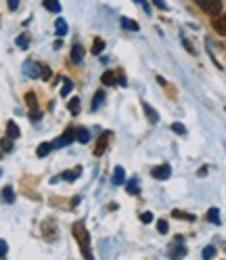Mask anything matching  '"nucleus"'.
I'll use <instances>...</instances> for the list:
<instances>
[{"instance_id": "f257e3e1", "label": "nucleus", "mask_w": 226, "mask_h": 260, "mask_svg": "<svg viewBox=\"0 0 226 260\" xmlns=\"http://www.w3.org/2000/svg\"><path fill=\"white\" fill-rule=\"evenodd\" d=\"M71 231H73L76 241L80 243V248H82L84 258H92V252H90V235H88V231H86L84 222H82V220L73 222V229H71Z\"/></svg>"}, {"instance_id": "f03ea898", "label": "nucleus", "mask_w": 226, "mask_h": 260, "mask_svg": "<svg viewBox=\"0 0 226 260\" xmlns=\"http://www.w3.org/2000/svg\"><path fill=\"white\" fill-rule=\"evenodd\" d=\"M42 235H44L46 241H51V243L59 239V224H57L55 218H46L42 222Z\"/></svg>"}, {"instance_id": "7ed1b4c3", "label": "nucleus", "mask_w": 226, "mask_h": 260, "mask_svg": "<svg viewBox=\"0 0 226 260\" xmlns=\"http://www.w3.org/2000/svg\"><path fill=\"white\" fill-rule=\"evenodd\" d=\"M25 103H27V107H29V118L34 120V122H38L40 118H42V111H40V107H38V99H36V92H25Z\"/></svg>"}, {"instance_id": "20e7f679", "label": "nucleus", "mask_w": 226, "mask_h": 260, "mask_svg": "<svg viewBox=\"0 0 226 260\" xmlns=\"http://www.w3.org/2000/svg\"><path fill=\"white\" fill-rule=\"evenodd\" d=\"M73 139H76V128L73 126H69L65 133H63L57 141H53V147H57V149H61V147H67V145H71L73 143Z\"/></svg>"}, {"instance_id": "39448f33", "label": "nucleus", "mask_w": 226, "mask_h": 260, "mask_svg": "<svg viewBox=\"0 0 226 260\" xmlns=\"http://www.w3.org/2000/svg\"><path fill=\"white\" fill-rule=\"evenodd\" d=\"M195 3L207 13V15H218L222 11V3L220 0H195Z\"/></svg>"}, {"instance_id": "423d86ee", "label": "nucleus", "mask_w": 226, "mask_h": 260, "mask_svg": "<svg viewBox=\"0 0 226 260\" xmlns=\"http://www.w3.org/2000/svg\"><path fill=\"white\" fill-rule=\"evenodd\" d=\"M109 141H111V133L105 130V133L101 135V139L96 141V145H94V155H103L107 151V147H109Z\"/></svg>"}, {"instance_id": "0eeeda50", "label": "nucleus", "mask_w": 226, "mask_h": 260, "mask_svg": "<svg viewBox=\"0 0 226 260\" xmlns=\"http://www.w3.org/2000/svg\"><path fill=\"white\" fill-rule=\"evenodd\" d=\"M40 72H42V65H38L36 61H25L23 63V74L29 76V78H40Z\"/></svg>"}, {"instance_id": "6e6552de", "label": "nucleus", "mask_w": 226, "mask_h": 260, "mask_svg": "<svg viewBox=\"0 0 226 260\" xmlns=\"http://www.w3.org/2000/svg\"><path fill=\"white\" fill-rule=\"evenodd\" d=\"M151 174H153V178H157V181H166V178H170V174H172V168H170V164H161V166H155L151 170Z\"/></svg>"}, {"instance_id": "1a4fd4ad", "label": "nucleus", "mask_w": 226, "mask_h": 260, "mask_svg": "<svg viewBox=\"0 0 226 260\" xmlns=\"http://www.w3.org/2000/svg\"><path fill=\"white\" fill-rule=\"evenodd\" d=\"M180 243H182V237H176V241H174L172 246H170L168 254H170L172 258H180V256H184V254H186V248H182Z\"/></svg>"}, {"instance_id": "9d476101", "label": "nucleus", "mask_w": 226, "mask_h": 260, "mask_svg": "<svg viewBox=\"0 0 226 260\" xmlns=\"http://www.w3.org/2000/svg\"><path fill=\"white\" fill-rule=\"evenodd\" d=\"M80 174H82V168H73V170H65L63 174H59L57 178H53V183L55 181H61V178H65V181H69V183H73L76 178H80Z\"/></svg>"}, {"instance_id": "9b49d317", "label": "nucleus", "mask_w": 226, "mask_h": 260, "mask_svg": "<svg viewBox=\"0 0 226 260\" xmlns=\"http://www.w3.org/2000/svg\"><path fill=\"white\" fill-rule=\"evenodd\" d=\"M82 59H84V48H82V44H80V42H76L71 46V61L73 63H80Z\"/></svg>"}, {"instance_id": "f8f14e48", "label": "nucleus", "mask_w": 226, "mask_h": 260, "mask_svg": "<svg viewBox=\"0 0 226 260\" xmlns=\"http://www.w3.org/2000/svg\"><path fill=\"white\" fill-rule=\"evenodd\" d=\"M214 29L220 36H226V15H220L218 19H214Z\"/></svg>"}, {"instance_id": "ddd939ff", "label": "nucleus", "mask_w": 226, "mask_h": 260, "mask_svg": "<svg viewBox=\"0 0 226 260\" xmlns=\"http://www.w3.org/2000/svg\"><path fill=\"white\" fill-rule=\"evenodd\" d=\"M126 181V170L122 166H116V170H113V185H124Z\"/></svg>"}, {"instance_id": "4468645a", "label": "nucleus", "mask_w": 226, "mask_h": 260, "mask_svg": "<svg viewBox=\"0 0 226 260\" xmlns=\"http://www.w3.org/2000/svg\"><path fill=\"white\" fill-rule=\"evenodd\" d=\"M51 149H53V143H40L38 149H36V155L38 157H46L48 153H51Z\"/></svg>"}, {"instance_id": "2eb2a0df", "label": "nucleus", "mask_w": 226, "mask_h": 260, "mask_svg": "<svg viewBox=\"0 0 226 260\" xmlns=\"http://www.w3.org/2000/svg\"><path fill=\"white\" fill-rule=\"evenodd\" d=\"M142 109H144V113H147V118H149L153 124H157V122H159V116H157L155 109H153L149 103H142Z\"/></svg>"}, {"instance_id": "dca6fc26", "label": "nucleus", "mask_w": 226, "mask_h": 260, "mask_svg": "<svg viewBox=\"0 0 226 260\" xmlns=\"http://www.w3.org/2000/svg\"><path fill=\"white\" fill-rule=\"evenodd\" d=\"M67 21L65 19H57V23H55V31H57V36H65L67 34Z\"/></svg>"}, {"instance_id": "f3484780", "label": "nucleus", "mask_w": 226, "mask_h": 260, "mask_svg": "<svg viewBox=\"0 0 226 260\" xmlns=\"http://www.w3.org/2000/svg\"><path fill=\"white\" fill-rule=\"evenodd\" d=\"M42 5H44L46 11H51V13H59V11H61L59 0H42Z\"/></svg>"}, {"instance_id": "a211bd4d", "label": "nucleus", "mask_w": 226, "mask_h": 260, "mask_svg": "<svg viewBox=\"0 0 226 260\" xmlns=\"http://www.w3.org/2000/svg\"><path fill=\"white\" fill-rule=\"evenodd\" d=\"M122 27H124V29H130V31H138V29H140L134 19H128V17H122Z\"/></svg>"}, {"instance_id": "6ab92c4d", "label": "nucleus", "mask_w": 226, "mask_h": 260, "mask_svg": "<svg viewBox=\"0 0 226 260\" xmlns=\"http://www.w3.org/2000/svg\"><path fill=\"white\" fill-rule=\"evenodd\" d=\"M103 51H105L103 38H94V42H92V55H101Z\"/></svg>"}, {"instance_id": "aec40b11", "label": "nucleus", "mask_w": 226, "mask_h": 260, "mask_svg": "<svg viewBox=\"0 0 226 260\" xmlns=\"http://www.w3.org/2000/svg\"><path fill=\"white\" fill-rule=\"evenodd\" d=\"M76 139H78L80 143H88V141H90V133H88L86 128H78V130H76Z\"/></svg>"}, {"instance_id": "412c9836", "label": "nucleus", "mask_w": 226, "mask_h": 260, "mask_svg": "<svg viewBox=\"0 0 226 260\" xmlns=\"http://www.w3.org/2000/svg\"><path fill=\"white\" fill-rule=\"evenodd\" d=\"M126 189H128V193H130V195H138V193H140V187H138V178H130V183L126 185Z\"/></svg>"}, {"instance_id": "4be33fe9", "label": "nucleus", "mask_w": 226, "mask_h": 260, "mask_svg": "<svg viewBox=\"0 0 226 260\" xmlns=\"http://www.w3.org/2000/svg\"><path fill=\"white\" fill-rule=\"evenodd\" d=\"M3 202H7V204H13V202H15V191H13V187H5V189H3Z\"/></svg>"}, {"instance_id": "5701e85b", "label": "nucleus", "mask_w": 226, "mask_h": 260, "mask_svg": "<svg viewBox=\"0 0 226 260\" xmlns=\"http://www.w3.org/2000/svg\"><path fill=\"white\" fill-rule=\"evenodd\" d=\"M7 135H9L11 139H17V137H19V126L15 124V122H9V124H7Z\"/></svg>"}, {"instance_id": "b1692460", "label": "nucleus", "mask_w": 226, "mask_h": 260, "mask_svg": "<svg viewBox=\"0 0 226 260\" xmlns=\"http://www.w3.org/2000/svg\"><path fill=\"white\" fill-rule=\"evenodd\" d=\"M116 82H118V76L113 74V72H105L103 74V84L105 86H111V84H116Z\"/></svg>"}, {"instance_id": "393cba45", "label": "nucleus", "mask_w": 226, "mask_h": 260, "mask_svg": "<svg viewBox=\"0 0 226 260\" xmlns=\"http://www.w3.org/2000/svg\"><path fill=\"white\" fill-rule=\"evenodd\" d=\"M207 220L214 222V224H220V210H218V208L209 210V212H207Z\"/></svg>"}, {"instance_id": "a878e982", "label": "nucleus", "mask_w": 226, "mask_h": 260, "mask_svg": "<svg viewBox=\"0 0 226 260\" xmlns=\"http://www.w3.org/2000/svg\"><path fill=\"white\" fill-rule=\"evenodd\" d=\"M71 88H73V82H71L69 78H65V76H63V86H61V94H63V96H65V94H69V92H71Z\"/></svg>"}, {"instance_id": "bb28decb", "label": "nucleus", "mask_w": 226, "mask_h": 260, "mask_svg": "<svg viewBox=\"0 0 226 260\" xmlns=\"http://www.w3.org/2000/svg\"><path fill=\"white\" fill-rule=\"evenodd\" d=\"M0 147H3V151L5 153H9V151H13V139L7 135L3 141H0Z\"/></svg>"}, {"instance_id": "cd10ccee", "label": "nucleus", "mask_w": 226, "mask_h": 260, "mask_svg": "<svg viewBox=\"0 0 226 260\" xmlns=\"http://www.w3.org/2000/svg\"><path fill=\"white\" fill-rule=\"evenodd\" d=\"M105 101V92L103 90H99V92H96L94 94V99H92V109L96 111V107H101V103Z\"/></svg>"}, {"instance_id": "c85d7f7f", "label": "nucleus", "mask_w": 226, "mask_h": 260, "mask_svg": "<svg viewBox=\"0 0 226 260\" xmlns=\"http://www.w3.org/2000/svg\"><path fill=\"white\" fill-rule=\"evenodd\" d=\"M67 109L73 113V116H78V113H80V99H78V96H73V99L67 103Z\"/></svg>"}, {"instance_id": "c756f323", "label": "nucleus", "mask_w": 226, "mask_h": 260, "mask_svg": "<svg viewBox=\"0 0 226 260\" xmlns=\"http://www.w3.org/2000/svg\"><path fill=\"white\" fill-rule=\"evenodd\" d=\"M15 44H17L19 48H27L29 46V36L27 34H19L17 40H15Z\"/></svg>"}, {"instance_id": "7c9ffc66", "label": "nucleus", "mask_w": 226, "mask_h": 260, "mask_svg": "<svg viewBox=\"0 0 226 260\" xmlns=\"http://www.w3.org/2000/svg\"><path fill=\"white\" fill-rule=\"evenodd\" d=\"M172 216H174V218H182V220H195V216H193V214L180 212V210H174V212H172Z\"/></svg>"}, {"instance_id": "2f4dec72", "label": "nucleus", "mask_w": 226, "mask_h": 260, "mask_svg": "<svg viewBox=\"0 0 226 260\" xmlns=\"http://www.w3.org/2000/svg\"><path fill=\"white\" fill-rule=\"evenodd\" d=\"M201 256H203V258H214V256H216V248H214V246H207V248H203Z\"/></svg>"}, {"instance_id": "473e14b6", "label": "nucleus", "mask_w": 226, "mask_h": 260, "mask_svg": "<svg viewBox=\"0 0 226 260\" xmlns=\"http://www.w3.org/2000/svg\"><path fill=\"white\" fill-rule=\"evenodd\" d=\"M172 130H174L176 135H184V133H186V128H184L180 122H174V124H172Z\"/></svg>"}, {"instance_id": "72a5a7b5", "label": "nucleus", "mask_w": 226, "mask_h": 260, "mask_svg": "<svg viewBox=\"0 0 226 260\" xmlns=\"http://www.w3.org/2000/svg\"><path fill=\"white\" fill-rule=\"evenodd\" d=\"M157 231H159L161 235L168 233V222H166V220H159V222H157Z\"/></svg>"}, {"instance_id": "f704fd0d", "label": "nucleus", "mask_w": 226, "mask_h": 260, "mask_svg": "<svg viewBox=\"0 0 226 260\" xmlns=\"http://www.w3.org/2000/svg\"><path fill=\"white\" fill-rule=\"evenodd\" d=\"M9 252V246H7V241L5 239H0V258H5Z\"/></svg>"}, {"instance_id": "c9c22d12", "label": "nucleus", "mask_w": 226, "mask_h": 260, "mask_svg": "<svg viewBox=\"0 0 226 260\" xmlns=\"http://www.w3.org/2000/svg\"><path fill=\"white\" fill-rule=\"evenodd\" d=\"M40 78H42V80H48V78H51V68H46V65H42V72H40Z\"/></svg>"}, {"instance_id": "e433bc0d", "label": "nucleus", "mask_w": 226, "mask_h": 260, "mask_svg": "<svg viewBox=\"0 0 226 260\" xmlns=\"http://www.w3.org/2000/svg\"><path fill=\"white\" fill-rule=\"evenodd\" d=\"M7 5H9V11H17L19 9V0H7Z\"/></svg>"}, {"instance_id": "4c0bfd02", "label": "nucleus", "mask_w": 226, "mask_h": 260, "mask_svg": "<svg viewBox=\"0 0 226 260\" xmlns=\"http://www.w3.org/2000/svg\"><path fill=\"white\" fill-rule=\"evenodd\" d=\"M153 220V214L151 212H142L140 214V222H151Z\"/></svg>"}, {"instance_id": "58836bf2", "label": "nucleus", "mask_w": 226, "mask_h": 260, "mask_svg": "<svg viewBox=\"0 0 226 260\" xmlns=\"http://www.w3.org/2000/svg\"><path fill=\"white\" fill-rule=\"evenodd\" d=\"M134 3H136V5H140V7H142L144 11H147V13H151V11H149V5H147V0H134Z\"/></svg>"}, {"instance_id": "ea45409f", "label": "nucleus", "mask_w": 226, "mask_h": 260, "mask_svg": "<svg viewBox=\"0 0 226 260\" xmlns=\"http://www.w3.org/2000/svg\"><path fill=\"white\" fill-rule=\"evenodd\" d=\"M153 5H155V7H159V9H164V11L168 9V7H166V3H164V0H153Z\"/></svg>"}, {"instance_id": "a19ab883", "label": "nucleus", "mask_w": 226, "mask_h": 260, "mask_svg": "<svg viewBox=\"0 0 226 260\" xmlns=\"http://www.w3.org/2000/svg\"><path fill=\"white\" fill-rule=\"evenodd\" d=\"M182 44H184V48H186V51H189V53H195V48H193V46H191V42H189V40H182Z\"/></svg>"}, {"instance_id": "79ce46f5", "label": "nucleus", "mask_w": 226, "mask_h": 260, "mask_svg": "<svg viewBox=\"0 0 226 260\" xmlns=\"http://www.w3.org/2000/svg\"><path fill=\"white\" fill-rule=\"evenodd\" d=\"M118 84H122V86H126V78H124V74H120V78H118Z\"/></svg>"}, {"instance_id": "37998d69", "label": "nucleus", "mask_w": 226, "mask_h": 260, "mask_svg": "<svg viewBox=\"0 0 226 260\" xmlns=\"http://www.w3.org/2000/svg\"><path fill=\"white\" fill-rule=\"evenodd\" d=\"M80 200H82V198H80V195H76V198L71 200V206H78V204H80Z\"/></svg>"}]
</instances>
